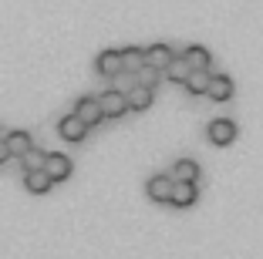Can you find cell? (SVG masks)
<instances>
[{
	"instance_id": "6da1fadb",
	"label": "cell",
	"mask_w": 263,
	"mask_h": 259,
	"mask_svg": "<svg viewBox=\"0 0 263 259\" xmlns=\"http://www.w3.org/2000/svg\"><path fill=\"white\" fill-rule=\"evenodd\" d=\"M206 135H209V142H213L216 148H226V145L236 142V125H233L230 118H216V122L206 125Z\"/></svg>"
},
{
	"instance_id": "7a4b0ae2",
	"label": "cell",
	"mask_w": 263,
	"mask_h": 259,
	"mask_svg": "<svg viewBox=\"0 0 263 259\" xmlns=\"http://www.w3.org/2000/svg\"><path fill=\"white\" fill-rule=\"evenodd\" d=\"M71 114H78V118H81L88 128H95V125L105 122V114H101V108H98V98H78V101H74V111H71Z\"/></svg>"
},
{
	"instance_id": "3957f363",
	"label": "cell",
	"mask_w": 263,
	"mask_h": 259,
	"mask_svg": "<svg viewBox=\"0 0 263 259\" xmlns=\"http://www.w3.org/2000/svg\"><path fill=\"white\" fill-rule=\"evenodd\" d=\"M47 172V178L51 182H64V178H71V158L68 155H44V165H41Z\"/></svg>"
},
{
	"instance_id": "277c9868",
	"label": "cell",
	"mask_w": 263,
	"mask_h": 259,
	"mask_svg": "<svg viewBox=\"0 0 263 259\" xmlns=\"http://www.w3.org/2000/svg\"><path fill=\"white\" fill-rule=\"evenodd\" d=\"M196 198H199V185H196V182H172L169 206H176V209H189Z\"/></svg>"
},
{
	"instance_id": "5b68a950",
	"label": "cell",
	"mask_w": 263,
	"mask_h": 259,
	"mask_svg": "<svg viewBox=\"0 0 263 259\" xmlns=\"http://www.w3.org/2000/svg\"><path fill=\"white\" fill-rule=\"evenodd\" d=\"M98 108L105 118H122L128 111V101H125L122 91H105V94H98Z\"/></svg>"
},
{
	"instance_id": "8992f818",
	"label": "cell",
	"mask_w": 263,
	"mask_h": 259,
	"mask_svg": "<svg viewBox=\"0 0 263 259\" xmlns=\"http://www.w3.org/2000/svg\"><path fill=\"white\" fill-rule=\"evenodd\" d=\"M58 135L64 138V142H85L88 135V125L78 118V114H64L61 122H58Z\"/></svg>"
},
{
	"instance_id": "52a82bcc",
	"label": "cell",
	"mask_w": 263,
	"mask_h": 259,
	"mask_svg": "<svg viewBox=\"0 0 263 259\" xmlns=\"http://www.w3.org/2000/svg\"><path fill=\"white\" fill-rule=\"evenodd\" d=\"M199 175H202V168H199V162H193V158H179L169 172L172 182H199Z\"/></svg>"
},
{
	"instance_id": "ba28073f",
	"label": "cell",
	"mask_w": 263,
	"mask_h": 259,
	"mask_svg": "<svg viewBox=\"0 0 263 259\" xmlns=\"http://www.w3.org/2000/svg\"><path fill=\"white\" fill-rule=\"evenodd\" d=\"M172 57H176V51H172L169 44H152V47H145V64H148V68H155V71H165Z\"/></svg>"
},
{
	"instance_id": "9c48e42d",
	"label": "cell",
	"mask_w": 263,
	"mask_h": 259,
	"mask_svg": "<svg viewBox=\"0 0 263 259\" xmlns=\"http://www.w3.org/2000/svg\"><path fill=\"white\" fill-rule=\"evenodd\" d=\"M95 71H98L101 77H118L122 74V57H118V51H101L98 57H95Z\"/></svg>"
},
{
	"instance_id": "30bf717a",
	"label": "cell",
	"mask_w": 263,
	"mask_h": 259,
	"mask_svg": "<svg viewBox=\"0 0 263 259\" xmlns=\"http://www.w3.org/2000/svg\"><path fill=\"white\" fill-rule=\"evenodd\" d=\"M145 195L152 198V202H169V195H172V178L169 175H152L145 182Z\"/></svg>"
},
{
	"instance_id": "8fae6325",
	"label": "cell",
	"mask_w": 263,
	"mask_h": 259,
	"mask_svg": "<svg viewBox=\"0 0 263 259\" xmlns=\"http://www.w3.org/2000/svg\"><path fill=\"white\" fill-rule=\"evenodd\" d=\"M152 98H155V91H152V88H145V84H135V88L125 94L128 111H148V108H152Z\"/></svg>"
},
{
	"instance_id": "7c38bea8",
	"label": "cell",
	"mask_w": 263,
	"mask_h": 259,
	"mask_svg": "<svg viewBox=\"0 0 263 259\" xmlns=\"http://www.w3.org/2000/svg\"><path fill=\"white\" fill-rule=\"evenodd\" d=\"M233 91H236V88H233L230 74H213V77H209L206 94H209L213 101H230V98H233Z\"/></svg>"
},
{
	"instance_id": "4fadbf2b",
	"label": "cell",
	"mask_w": 263,
	"mask_h": 259,
	"mask_svg": "<svg viewBox=\"0 0 263 259\" xmlns=\"http://www.w3.org/2000/svg\"><path fill=\"white\" fill-rule=\"evenodd\" d=\"M182 61H186L193 71H209V64H213V54H209L202 44H193V47H186V51H182Z\"/></svg>"
},
{
	"instance_id": "5bb4252c",
	"label": "cell",
	"mask_w": 263,
	"mask_h": 259,
	"mask_svg": "<svg viewBox=\"0 0 263 259\" xmlns=\"http://www.w3.org/2000/svg\"><path fill=\"white\" fill-rule=\"evenodd\" d=\"M51 178H47L44 168H31V172H24V189L34 192V195H44V192H51Z\"/></svg>"
},
{
	"instance_id": "9a60e30c",
	"label": "cell",
	"mask_w": 263,
	"mask_h": 259,
	"mask_svg": "<svg viewBox=\"0 0 263 259\" xmlns=\"http://www.w3.org/2000/svg\"><path fill=\"white\" fill-rule=\"evenodd\" d=\"M4 145H7L10 158H21L24 152H31V148H34V142H31L27 131H10V135H4Z\"/></svg>"
},
{
	"instance_id": "2e32d148",
	"label": "cell",
	"mask_w": 263,
	"mask_h": 259,
	"mask_svg": "<svg viewBox=\"0 0 263 259\" xmlns=\"http://www.w3.org/2000/svg\"><path fill=\"white\" fill-rule=\"evenodd\" d=\"M118 57H122V71L135 74V71L145 64V47H122V51H118Z\"/></svg>"
},
{
	"instance_id": "e0dca14e",
	"label": "cell",
	"mask_w": 263,
	"mask_h": 259,
	"mask_svg": "<svg viewBox=\"0 0 263 259\" xmlns=\"http://www.w3.org/2000/svg\"><path fill=\"white\" fill-rule=\"evenodd\" d=\"M162 74H165V77H169V81H176V84H182V81H186V77H189V74H193V68H189V64H186V61H182V54H176V57H172V61H169V68H165V71H162Z\"/></svg>"
},
{
	"instance_id": "ac0fdd59",
	"label": "cell",
	"mask_w": 263,
	"mask_h": 259,
	"mask_svg": "<svg viewBox=\"0 0 263 259\" xmlns=\"http://www.w3.org/2000/svg\"><path fill=\"white\" fill-rule=\"evenodd\" d=\"M209 71H193V74L186 77V81H182V88H186L189 94H206V88H209Z\"/></svg>"
},
{
	"instance_id": "d6986e66",
	"label": "cell",
	"mask_w": 263,
	"mask_h": 259,
	"mask_svg": "<svg viewBox=\"0 0 263 259\" xmlns=\"http://www.w3.org/2000/svg\"><path fill=\"white\" fill-rule=\"evenodd\" d=\"M135 81L145 84V88H152V91H155V84L162 81V71H155V68H148V64H142V68L135 71Z\"/></svg>"
},
{
	"instance_id": "ffe728a7",
	"label": "cell",
	"mask_w": 263,
	"mask_h": 259,
	"mask_svg": "<svg viewBox=\"0 0 263 259\" xmlns=\"http://www.w3.org/2000/svg\"><path fill=\"white\" fill-rule=\"evenodd\" d=\"M24 172H31V168H41L44 165V152H37V148H31V152H24Z\"/></svg>"
},
{
	"instance_id": "44dd1931",
	"label": "cell",
	"mask_w": 263,
	"mask_h": 259,
	"mask_svg": "<svg viewBox=\"0 0 263 259\" xmlns=\"http://www.w3.org/2000/svg\"><path fill=\"white\" fill-rule=\"evenodd\" d=\"M135 84H139V81H135V74H128V71H122V74H118V88H115V91L128 94L132 88H135Z\"/></svg>"
},
{
	"instance_id": "7402d4cb",
	"label": "cell",
	"mask_w": 263,
	"mask_h": 259,
	"mask_svg": "<svg viewBox=\"0 0 263 259\" xmlns=\"http://www.w3.org/2000/svg\"><path fill=\"white\" fill-rule=\"evenodd\" d=\"M7 158H10V152H7V145H4V138H0V165H4Z\"/></svg>"
}]
</instances>
